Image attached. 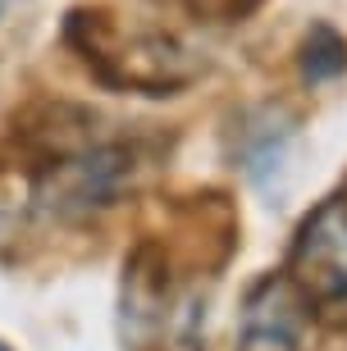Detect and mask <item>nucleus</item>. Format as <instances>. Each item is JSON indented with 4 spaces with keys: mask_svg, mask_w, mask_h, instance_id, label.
Masks as SVG:
<instances>
[{
    "mask_svg": "<svg viewBox=\"0 0 347 351\" xmlns=\"http://www.w3.org/2000/svg\"><path fill=\"white\" fill-rule=\"evenodd\" d=\"M201 19H238V14H247L256 0H188Z\"/></svg>",
    "mask_w": 347,
    "mask_h": 351,
    "instance_id": "6",
    "label": "nucleus"
},
{
    "mask_svg": "<svg viewBox=\"0 0 347 351\" xmlns=\"http://www.w3.org/2000/svg\"><path fill=\"white\" fill-rule=\"evenodd\" d=\"M91 37H87V60L96 64L110 87H133V91H151V96H174L179 87L201 73L197 60L183 41L165 37V32H133L119 37L115 27L105 23L101 14H87Z\"/></svg>",
    "mask_w": 347,
    "mask_h": 351,
    "instance_id": "1",
    "label": "nucleus"
},
{
    "mask_svg": "<svg viewBox=\"0 0 347 351\" xmlns=\"http://www.w3.org/2000/svg\"><path fill=\"white\" fill-rule=\"evenodd\" d=\"M297 69H302V82H311V87L334 82L338 73H347V41L338 37L329 23H315L306 32V41H302Z\"/></svg>",
    "mask_w": 347,
    "mask_h": 351,
    "instance_id": "5",
    "label": "nucleus"
},
{
    "mask_svg": "<svg viewBox=\"0 0 347 351\" xmlns=\"http://www.w3.org/2000/svg\"><path fill=\"white\" fill-rule=\"evenodd\" d=\"M133 178V156L124 146H82L74 156L46 165L32 187V206L55 219H82L115 206Z\"/></svg>",
    "mask_w": 347,
    "mask_h": 351,
    "instance_id": "2",
    "label": "nucleus"
},
{
    "mask_svg": "<svg viewBox=\"0 0 347 351\" xmlns=\"http://www.w3.org/2000/svg\"><path fill=\"white\" fill-rule=\"evenodd\" d=\"M0 351H10V347H5V342H0Z\"/></svg>",
    "mask_w": 347,
    "mask_h": 351,
    "instance_id": "7",
    "label": "nucleus"
},
{
    "mask_svg": "<svg viewBox=\"0 0 347 351\" xmlns=\"http://www.w3.org/2000/svg\"><path fill=\"white\" fill-rule=\"evenodd\" d=\"M288 283L306 306H343L347 301V192L324 196L311 210L288 251Z\"/></svg>",
    "mask_w": 347,
    "mask_h": 351,
    "instance_id": "3",
    "label": "nucleus"
},
{
    "mask_svg": "<svg viewBox=\"0 0 347 351\" xmlns=\"http://www.w3.org/2000/svg\"><path fill=\"white\" fill-rule=\"evenodd\" d=\"M302 292L288 278H270L247 297V324L238 351H302Z\"/></svg>",
    "mask_w": 347,
    "mask_h": 351,
    "instance_id": "4",
    "label": "nucleus"
}]
</instances>
